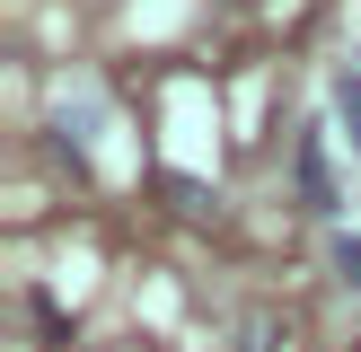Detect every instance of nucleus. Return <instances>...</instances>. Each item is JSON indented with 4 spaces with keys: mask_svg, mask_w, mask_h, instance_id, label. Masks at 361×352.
I'll return each mask as SVG.
<instances>
[{
    "mask_svg": "<svg viewBox=\"0 0 361 352\" xmlns=\"http://www.w3.org/2000/svg\"><path fill=\"white\" fill-rule=\"evenodd\" d=\"M291 176H300V211H335V168H326V132H300V150H291Z\"/></svg>",
    "mask_w": 361,
    "mask_h": 352,
    "instance_id": "obj_1",
    "label": "nucleus"
},
{
    "mask_svg": "<svg viewBox=\"0 0 361 352\" xmlns=\"http://www.w3.org/2000/svg\"><path fill=\"white\" fill-rule=\"evenodd\" d=\"M335 123H344L353 150H361V70H344V80H335Z\"/></svg>",
    "mask_w": 361,
    "mask_h": 352,
    "instance_id": "obj_2",
    "label": "nucleus"
},
{
    "mask_svg": "<svg viewBox=\"0 0 361 352\" xmlns=\"http://www.w3.org/2000/svg\"><path fill=\"white\" fill-rule=\"evenodd\" d=\"M335 273H344L353 291H361V238H353V229H344V238H335Z\"/></svg>",
    "mask_w": 361,
    "mask_h": 352,
    "instance_id": "obj_3",
    "label": "nucleus"
}]
</instances>
